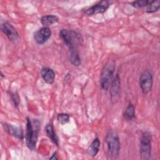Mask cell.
<instances>
[{
    "mask_svg": "<svg viewBox=\"0 0 160 160\" xmlns=\"http://www.w3.org/2000/svg\"><path fill=\"white\" fill-rule=\"evenodd\" d=\"M2 126L4 130L11 136H12L19 139L22 140L24 139V135L22 129L17 126H14L12 124L4 123Z\"/></svg>",
    "mask_w": 160,
    "mask_h": 160,
    "instance_id": "11",
    "label": "cell"
},
{
    "mask_svg": "<svg viewBox=\"0 0 160 160\" xmlns=\"http://www.w3.org/2000/svg\"><path fill=\"white\" fill-rule=\"evenodd\" d=\"M49 159H58V158L57 152H55L53 154L52 156V157H51Z\"/></svg>",
    "mask_w": 160,
    "mask_h": 160,
    "instance_id": "22",
    "label": "cell"
},
{
    "mask_svg": "<svg viewBox=\"0 0 160 160\" xmlns=\"http://www.w3.org/2000/svg\"><path fill=\"white\" fill-rule=\"evenodd\" d=\"M152 136L149 132L142 133L140 139V154L142 159H149L151 154Z\"/></svg>",
    "mask_w": 160,
    "mask_h": 160,
    "instance_id": "5",
    "label": "cell"
},
{
    "mask_svg": "<svg viewBox=\"0 0 160 160\" xmlns=\"http://www.w3.org/2000/svg\"><path fill=\"white\" fill-rule=\"evenodd\" d=\"M153 78L152 74L148 69L144 70L139 77V86L143 94L149 92L152 88Z\"/></svg>",
    "mask_w": 160,
    "mask_h": 160,
    "instance_id": "6",
    "label": "cell"
},
{
    "mask_svg": "<svg viewBox=\"0 0 160 160\" xmlns=\"http://www.w3.org/2000/svg\"><path fill=\"white\" fill-rule=\"evenodd\" d=\"M69 115L65 113H60L58 114L57 119L59 124L61 125H64L66 123H68L69 121Z\"/></svg>",
    "mask_w": 160,
    "mask_h": 160,
    "instance_id": "20",
    "label": "cell"
},
{
    "mask_svg": "<svg viewBox=\"0 0 160 160\" xmlns=\"http://www.w3.org/2000/svg\"><path fill=\"white\" fill-rule=\"evenodd\" d=\"M51 31L48 27L43 26L34 34V39L39 44H43L50 38Z\"/></svg>",
    "mask_w": 160,
    "mask_h": 160,
    "instance_id": "9",
    "label": "cell"
},
{
    "mask_svg": "<svg viewBox=\"0 0 160 160\" xmlns=\"http://www.w3.org/2000/svg\"><path fill=\"white\" fill-rule=\"evenodd\" d=\"M45 131H46V134L49 137V138L53 142L54 144H55L56 146H58L59 145V139H58V137L54 131L52 124L48 123L45 128Z\"/></svg>",
    "mask_w": 160,
    "mask_h": 160,
    "instance_id": "13",
    "label": "cell"
},
{
    "mask_svg": "<svg viewBox=\"0 0 160 160\" xmlns=\"http://www.w3.org/2000/svg\"><path fill=\"white\" fill-rule=\"evenodd\" d=\"M69 59L71 63L75 66H78L81 64V61L77 49H69Z\"/></svg>",
    "mask_w": 160,
    "mask_h": 160,
    "instance_id": "16",
    "label": "cell"
},
{
    "mask_svg": "<svg viewBox=\"0 0 160 160\" xmlns=\"http://www.w3.org/2000/svg\"><path fill=\"white\" fill-rule=\"evenodd\" d=\"M59 21V18L53 14H48L43 16L41 18L40 21L41 23L46 27H48L50 25H52L54 23H56Z\"/></svg>",
    "mask_w": 160,
    "mask_h": 160,
    "instance_id": "15",
    "label": "cell"
},
{
    "mask_svg": "<svg viewBox=\"0 0 160 160\" xmlns=\"http://www.w3.org/2000/svg\"><path fill=\"white\" fill-rule=\"evenodd\" d=\"M12 101L14 102V106L18 107V105H19V98L18 94L17 92L12 93Z\"/></svg>",
    "mask_w": 160,
    "mask_h": 160,
    "instance_id": "21",
    "label": "cell"
},
{
    "mask_svg": "<svg viewBox=\"0 0 160 160\" xmlns=\"http://www.w3.org/2000/svg\"><path fill=\"white\" fill-rule=\"evenodd\" d=\"M39 129L40 122L38 119L31 121L29 118H26V141L28 148L31 151L36 149Z\"/></svg>",
    "mask_w": 160,
    "mask_h": 160,
    "instance_id": "1",
    "label": "cell"
},
{
    "mask_svg": "<svg viewBox=\"0 0 160 160\" xmlns=\"http://www.w3.org/2000/svg\"><path fill=\"white\" fill-rule=\"evenodd\" d=\"M100 148V141L98 138H96L91 144L89 146L87 152L90 156L94 157L97 155Z\"/></svg>",
    "mask_w": 160,
    "mask_h": 160,
    "instance_id": "14",
    "label": "cell"
},
{
    "mask_svg": "<svg viewBox=\"0 0 160 160\" xmlns=\"http://www.w3.org/2000/svg\"><path fill=\"white\" fill-rule=\"evenodd\" d=\"M110 4L109 1H101L87 9L84 13L88 16H92L97 14L103 13L108 9Z\"/></svg>",
    "mask_w": 160,
    "mask_h": 160,
    "instance_id": "7",
    "label": "cell"
},
{
    "mask_svg": "<svg viewBox=\"0 0 160 160\" xmlns=\"http://www.w3.org/2000/svg\"><path fill=\"white\" fill-rule=\"evenodd\" d=\"M150 2L151 1L149 0H139L134 1L131 4L135 8H141L143 7H146L150 3Z\"/></svg>",
    "mask_w": 160,
    "mask_h": 160,
    "instance_id": "19",
    "label": "cell"
},
{
    "mask_svg": "<svg viewBox=\"0 0 160 160\" xmlns=\"http://www.w3.org/2000/svg\"><path fill=\"white\" fill-rule=\"evenodd\" d=\"M2 32L8 37L10 41H14L18 39L19 34L16 28L9 22H4L1 25Z\"/></svg>",
    "mask_w": 160,
    "mask_h": 160,
    "instance_id": "10",
    "label": "cell"
},
{
    "mask_svg": "<svg viewBox=\"0 0 160 160\" xmlns=\"http://www.w3.org/2000/svg\"><path fill=\"white\" fill-rule=\"evenodd\" d=\"M41 75L43 80L49 84L54 82L55 79V72L50 68L44 67L41 70Z\"/></svg>",
    "mask_w": 160,
    "mask_h": 160,
    "instance_id": "12",
    "label": "cell"
},
{
    "mask_svg": "<svg viewBox=\"0 0 160 160\" xmlns=\"http://www.w3.org/2000/svg\"><path fill=\"white\" fill-rule=\"evenodd\" d=\"M160 8V1H151L150 3L146 7L145 11L148 13H152L158 11Z\"/></svg>",
    "mask_w": 160,
    "mask_h": 160,
    "instance_id": "18",
    "label": "cell"
},
{
    "mask_svg": "<svg viewBox=\"0 0 160 160\" xmlns=\"http://www.w3.org/2000/svg\"><path fill=\"white\" fill-rule=\"evenodd\" d=\"M115 61L114 60H109L102 69L99 81L102 89L106 91L109 88L115 70Z\"/></svg>",
    "mask_w": 160,
    "mask_h": 160,
    "instance_id": "4",
    "label": "cell"
},
{
    "mask_svg": "<svg viewBox=\"0 0 160 160\" xmlns=\"http://www.w3.org/2000/svg\"><path fill=\"white\" fill-rule=\"evenodd\" d=\"M123 116L124 119L127 120H132L135 118V109L131 102L128 103L124 112Z\"/></svg>",
    "mask_w": 160,
    "mask_h": 160,
    "instance_id": "17",
    "label": "cell"
},
{
    "mask_svg": "<svg viewBox=\"0 0 160 160\" xmlns=\"http://www.w3.org/2000/svg\"><path fill=\"white\" fill-rule=\"evenodd\" d=\"M120 88H121V79L118 73H117L113 79L111 81L109 88V93L111 100L112 102H116L119 96L120 92Z\"/></svg>",
    "mask_w": 160,
    "mask_h": 160,
    "instance_id": "8",
    "label": "cell"
},
{
    "mask_svg": "<svg viewBox=\"0 0 160 160\" xmlns=\"http://www.w3.org/2000/svg\"><path fill=\"white\" fill-rule=\"evenodd\" d=\"M104 144L107 155L111 159L118 157L120 150V142L118 134L113 130H109L106 136Z\"/></svg>",
    "mask_w": 160,
    "mask_h": 160,
    "instance_id": "2",
    "label": "cell"
},
{
    "mask_svg": "<svg viewBox=\"0 0 160 160\" xmlns=\"http://www.w3.org/2000/svg\"><path fill=\"white\" fill-rule=\"evenodd\" d=\"M59 38L69 49H77L82 42L81 35L78 32L72 29H61L59 31Z\"/></svg>",
    "mask_w": 160,
    "mask_h": 160,
    "instance_id": "3",
    "label": "cell"
}]
</instances>
